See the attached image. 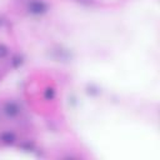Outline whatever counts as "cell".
<instances>
[{
  "label": "cell",
  "instance_id": "1",
  "mask_svg": "<svg viewBox=\"0 0 160 160\" xmlns=\"http://www.w3.org/2000/svg\"><path fill=\"white\" fill-rule=\"evenodd\" d=\"M28 10L31 12V14H35V15H40V14H44L48 10V5L41 1V0H32L29 2L28 5Z\"/></svg>",
  "mask_w": 160,
  "mask_h": 160
},
{
  "label": "cell",
  "instance_id": "2",
  "mask_svg": "<svg viewBox=\"0 0 160 160\" xmlns=\"http://www.w3.org/2000/svg\"><path fill=\"white\" fill-rule=\"evenodd\" d=\"M2 110H4V112H5L8 116H10V118H14V116L19 115V112H20V109H19L18 104H15V102H12V101L5 102Z\"/></svg>",
  "mask_w": 160,
  "mask_h": 160
},
{
  "label": "cell",
  "instance_id": "3",
  "mask_svg": "<svg viewBox=\"0 0 160 160\" xmlns=\"http://www.w3.org/2000/svg\"><path fill=\"white\" fill-rule=\"evenodd\" d=\"M1 140H2L4 142H6V144H11V142L15 140V136H14V134L4 132V134L1 135Z\"/></svg>",
  "mask_w": 160,
  "mask_h": 160
},
{
  "label": "cell",
  "instance_id": "4",
  "mask_svg": "<svg viewBox=\"0 0 160 160\" xmlns=\"http://www.w3.org/2000/svg\"><path fill=\"white\" fill-rule=\"evenodd\" d=\"M8 54V49L4 45H0V58H4Z\"/></svg>",
  "mask_w": 160,
  "mask_h": 160
}]
</instances>
